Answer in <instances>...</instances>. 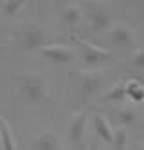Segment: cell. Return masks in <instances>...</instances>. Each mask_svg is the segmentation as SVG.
I'll return each instance as SVG.
<instances>
[{
	"label": "cell",
	"instance_id": "6da1fadb",
	"mask_svg": "<svg viewBox=\"0 0 144 150\" xmlns=\"http://www.w3.org/2000/svg\"><path fill=\"white\" fill-rule=\"evenodd\" d=\"M20 92L22 98L27 103H41L49 100V87L45 80L38 76H25L20 81Z\"/></svg>",
	"mask_w": 144,
	"mask_h": 150
},
{
	"label": "cell",
	"instance_id": "7a4b0ae2",
	"mask_svg": "<svg viewBox=\"0 0 144 150\" xmlns=\"http://www.w3.org/2000/svg\"><path fill=\"white\" fill-rule=\"evenodd\" d=\"M20 42L29 51H36L41 45H45V31L38 24H24L20 29Z\"/></svg>",
	"mask_w": 144,
	"mask_h": 150
},
{
	"label": "cell",
	"instance_id": "3957f363",
	"mask_svg": "<svg viewBox=\"0 0 144 150\" xmlns=\"http://www.w3.org/2000/svg\"><path fill=\"white\" fill-rule=\"evenodd\" d=\"M40 54L54 63H69L74 60L76 56V51L70 45H63V44H51V45H41L40 49Z\"/></svg>",
	"mask_w": 144,
	"mask_h": 150
},
{
	"label": "cell",
	"instance_id": "277c9868",
	"mask_svg": "<svg viewBox=\"0 0 144 150\" xmlns=\"http://www.w3.org/2000/svg\"><path fill=\"white\" fill-rule=\"evenodd\" d=\"M81 51H83V62L88 67H96L99 63L108 62V60L114 58V54L108 49L99 47V45L92 44V42H86V40L81 42Z\"/></svg>",
	"mask_w": 144,
	"mask_h": 150
},
{
	"label": "cell",
	"instance_id": "5b68a950",
	"mask_svg": "<svg viewBox=\"0 0 144 150\" xmlns=\"http://www.w3.org/2000/svg\"><path fill=\"white\" fill-rule=\"evenodd\" d=\"M86 123H88V114L86 112H76L74 117L69 123V137L76 146H81L85 141L86 134Z\"/></svg>",
	"mask_w": 144,
	"mask_h": 150
},
{
	"label": "cell",
	"instance_id": "8992f818",
	"mask_svg": "<svg viewBox=\"0 0 144 150\" xmlns=\"http://www.w3.org/2000/svg\"><path fill=\"white\" fill-rule=\"evenodd\" d=\"M112 20H114L112 13L101 6H94L88 13V24H90V29L94 33H99V31H105L106 27H110Z\"/></svg>",
	"mask_w": 144,
	"mask_h": 150
},
{
	"label": "cell",
	"instance_id": "52a82bcc",
	"mask_svg": "<svg viewBox=\"0 0 144 150\" xmlns=\"http://www.w3.org/2000/svg\"><path fill=\"white\" fill-rule=\"evenodd\" d=\"M79 80H81V91L85 94L97 92L99 87H101V83H103V76L97 71H92V69L81 71L79 72Z\"/></svg>",
	"mask_w": 144,
	"mask_h": 150
},
{
	"label": "cell",
	"instance_id": "ba28073f",
	"mask_svg": "<svg viewBox=\"0 0 144 150\" xmlns=\"http://www.w3.org/2000/svg\"><path fill=\"white\" fill-rule=\"evenodd\" d=\"M34 148L36 150H60V136L56 130L47 128L36 136L34 139Z\"/></svg>",
	"mask_w": 144,
	"mask_h": 150
},
{
	"label": "cell",
	"instance_id": "9c48e42d",
	"mask_svg": "<svg viewBox=\"0 0 144 150\" xmlns=\"http://www.w3.org/2000/svg\"><path fill=\"white\" fill-rule=\"evenodd\" d=\"M110 38H112V42L115 45L119 47H130L135 44V33L133 29H130L126 25H119L112 31V35H110Z\"/></svg>",
	"mask_w": 144,
	"mask_h": 150
},
{
	"label": "cell",
	"instance_id": "30bf717a",
	"mask_svg": "<svg viewBox=\"0 0 144 150\" xmlns=\"http://www.w3.org/2000/svg\"><path fill=\"white\" fill-rule=\"evenodd\" d=\"M92 121H94V128H96L97 136L101 137L103 141L112 143V139H114V128H112V125H110V121L106 120L103 114H99V112L94 114Z\"/></svg>",
	"mask_w": 144,
	"mask_h": 150
},
{
	"label": "cell",
	"instance_id": "8fae6325",
	"mask_svg": "<svg viewBox=\"0 0 144 150\" xmlns=\"http://www.w3.org/2000/svg\"><path fill=\"white\" fill-rule=\"evenodd\" d=\"M0 143H2L4 150H16V139L11 130V125L7 123L6 117L0 116Z\"/></svg>",
	"mask_w": 144,
	"mask_h": 150
},
{
	"label": "cell",
	"instance_id": "7c38bea8",
	"mask_svg": "<svg viewBox=\"0 0 144 150\" xmlns=\"http://www.w3.org/2000/svg\"><path fill=\"white\" fill-rule=\"evenodd\" d=\"M124 92L126 96L133 101V103H140L142 98H144V87H142V83L139 80H130L124 83Z\"/></svg>",
	"mask_w": 144,
	"mask_h": 150
},
{
	"label": "cell",
	"instance_id": "4fadbf2b",
	"mask_svg": "<svg viewBox=\"0 0 144 150\" xmlns=\"http://www.w3.org/2000/svg\"><path fill=\"white\" fill-rule=\"evenodd\" d=\"M126 98V92H124V81H119L115 83L114 87H110L105 94H103V101H121Z\"/></svg>",
	"mask_w": 144,
	"mask_h": 150
},
{
	"label": "cell",
	"instance_id": "5bb4252c",
	"mask_svg": "<svg viewBox=\"0 0 144 150\" xmlns=\"http://www.w3.org/2000/svg\"><path fill=\"white\" fill-rule=\"evenodd\" d=\"M81 18H83V13H81V9L77 7V6H67L63 9V20H65V24H69V25H77L81 22Z\"/></svg>",
	"mask_w": 144,
	"mask_h": 150
},
{
	"label": "cell",
	"instance_id": "9a60e30c",
	"mask_svg": "<svg viewBox=\"0 0 144 150\" xmlns=\"http://www.w3.org/2000/svg\"><path fill=\"white\" fill-rule=\"evenodd\" d=\"M128 139H130V134H128V128L126 127H119L114 130V148L115 150H124L126 145H128Z\"/></svg>",
	"mask_w": 144,
	"mask_h": 150
},
{
	"label": "cell",
	"instance_id": "2e32d148",
	"mask_svg": "<svg viewBox=\"0 0 144 150\" xmlns=\"http://www.w3.org/2000/svg\"><path fill=\"white\" fill-rule=\"evenodd\" d=\"M117 117H119V121L123 127H131L137 120V112L133 109H130V107H124V109H121L117 112Z\"/></svg>",
	"mask_w": 144,
	"mask_h": 150
},
{
	"label": "cell",
	"instance_id": "e0dca14e",
	"mask_svg": "<svg viewBox=\"0 0 144 150\" xmlns=\"http://www.w3.org/2000/svg\"><path fill=\"white\" fill-rule=\"evenodd\" d=\"M27 4V0H4V4H2V9H4V13L9 15V16H13L16 15L20 9H24Z\"/></svg>",
	"mask_w": 144,
	"mask_h": 150
},
{
	"label": "cell",
	"instance_id": "ac0fdd59",
	"mask_svg": "<svg viewBox=\"0 0 144 150\" xmlns=\"http://www.w3.org/2000/svg\"><path fill=\"white\" fill-rule=\"evenodd\" d=\"M131 63H133V67L139 69V71L144 69V51H142V47H139L133 52V56H131Z\"/></svg>",
	"mask_w": 144,
	"mask_h": 150
},
{
	"label": "cell",
	"instance_id": "d6986e66",
	"mask_svg": "<svg viewBox=\"0 0 144 150\" xmlns=\"http://www.w3.org/2000/svg\"><path fill=\"white\" fill-rule=\"evenodd\" d=\"M90 150H97V146H96V145H94V146H90Z\"/></svg>",
	"mask_w": 144,
	"mask_h": 150
}]
</instances>
